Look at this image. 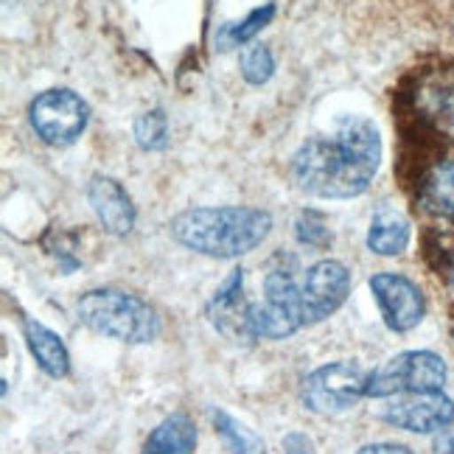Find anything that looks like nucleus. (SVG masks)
Wrapping results in <instances>:
<instances>
[{"label": "nucleus", "mask_w": 454, "mask_h": 454, "mask_svg": "<svg viewBox=\"0 0 454 454\" xmlns=\"http://www.w3.org/2000/svg\"><path fill=\"white\" fill-rule=\"evenodd\" d=\"M351 270L342 261L325 258L309 267L306 281L301 286L303 294V317L306 323H323L331 314H337L351 294Z\"/></svg>", "instance_id": "9d476101"}, {"label": "nucleus", "mask_w": 454, "mask_h": 454, "mask_svg": "<svg viewBox=\"0 0 454 454\" xmlns=\"http://www.w3.org/2000/svg\"><path fill=\"white\" fill-rule=\"evenodd\" d=\"M410 219L395 207H379L368 227V250L376 255H398L410 244Z\"/></svg>", "instance_id": "dca6fc26"}, {"label": "nucleus", "mask_w": 454, "mask_h": 454, "mask_svg": "<svg viewBox=\"0 0 454 454\" xmlns=\"http://www.w3.org/2000/svg\"><path fill=\"white\" fill-rule=\"evenodd\" d=\"M207 320L231 342H253L250 331V301L244 298V275L241 270H233L227 281L214 292L207 303Z\"/></svg>", "instance_id": "9b49d317"}, {"label": "nucleus", "mask_w": 454, "mask_h": 454, "mask_svg": "<svg viewBox=\"0 0 454 454\" xmlns=\"http://www.w3.org/2000/svg\"><path fill=\"white\" fill-rule=\"evenodd\" d=\"M197 424L188 412H174L157 424L144 441L141 454H194Z\"/></svg>", "instance_id": "4468645a"}, {"label": "nucleus", "mask_w": 454, "mask_h": 454, "mask_svg": "<svg viewBox=\"0 0 454 454\" xmlns=\"http://www.w3.org/2000/svg\"><path fill=\"white\" fill-rule=\"evenodd\" d=\"M356 454H415V451L398 443H373V446H362Z\"/></svg>", "instance_id": "5701e85b"}, {"label": "nucleus", "mask_w": 454, "mask_h": 454, "mask_svg": "<svg viewBox=\"0 0 454 454\" xmlns=\"http://www.w3.org/2000/svg\"><path fill=\"white\" fill-rule=\"evenodd\" d=\"M275 74V59L267 45H250L241 54V76L247 84H264Z\"/></svg>", "instance_id": "6ab92c4d"}, {"label": "nucleus", "mask_w": 454, "mask_h": 454, "mask_svg": "<svg viewBox=\"0 0 454 454\" xmlns=\"http://www.w3.org/2000/svg\"><path fill=\"white\" fill-rule=\"evenodd\" d=\"M87 200L98 219V224L113 236H127L135 227V205L132 197L127 194V188L118 180L107 177V174H96L87 183Z\"/></svg>", "instance_id": "f8f14e48"}, {"label": "nucleus", "mask_w": 454, "mask_h": 454, "mask_svg": "<svg viewBox=\"0 0 454 454\" xmlns=\"http://www.w3.org/2000/svg\"><path fill=\"white\" fill-rule=\"evenodd\" d=\"M371 373L359 362L340 359L323 364L303 379L301 398L306 410L317 415H340L359 404V398L368 395Z\"/></svg>", "instance_id": "20e7f679"}, {"label": "nucleus", "mask_w": 454, "mask_h": 454, "mask_svg": "<svg viewBox=\"0 0 454 454\" xmlns=\"http://www.w3.org/2000/svg\"><path fill=\"white\" fill-rule=\"evenodd\" d=\"M301 325L303 317V294L294 284L292 272L272 270L264 278V301L250 303V331L255 340H286Z\"/></svg>", "instance_id": "39448f33"}, {"label": "nucleus", "mask_w": 454, "mask_h": 454, "mask_svg": "<svg viewBox=\"0 0 454 454\" xmlns=\"http://www.w3.org/2000/svg\"><path fill=\"white\" fill-rule=\"evenodd\" d=\"M275 17V4H264V6H258L253 9L247 17H244L241 23H233V26H227V40H231L233 45H244V43H250L255 34L270 26V20Z\"/></svg>", "instance_id": "412c9836"}, {"label": "nucleus", "mask_w": 454, "mask_h": 454, "mask_svg": "<svg viewBox=\"0 0 454 454\" xmlns=\"http://www.w3.org/2000/svg\"><path fill=\"white\" fill-rule=\"evenodd\" d=\"M168 233L191 253L207 258H241L267 241L272 233V216L247 205L188 207L168 222Z\"/></svg>", "instance_id": "f03ea898"}, {"label": "nucleus", "mask_w": 454, "mask_h": 454, "mask_svg": "<svg viewBox=\"0 0 454 454\" xmlns=\"http://www.w3.org/2000/svg\"><path fill=\"white\" fill-rule=\"evenodd\" d=\"M28 121L43 144L65 149L76 144L87 129L90 107L79 93L67 90V87H54L28 104Z\"/></svg>", "instance_id": "0eeeda50"}, {"label": "nucleus", "mask_w": 454, "mask_h": 454, "mask_svg": "<svg viewBox=\"0 0 454 454\" xmlns=\"http://www.w3.org/2000/svg\"><path fill=\"white\" fill-rule=\"evenodd\" d=\"M135 141L146 152H160L168 144V118L163 110H149L135 121Z\"/></svg>", "instance_id": "a211bd4d"}, {"label": "nucleus", "mask_w": 454, "mask_h": 454, "mask_svg": "<svg viewBox=\"0 0 454 454\" xmlns=\"http://www.w3.org/2000/svg\"><path fill=\"white\" fill-rule=\"evenodd\" d=\"M371 292L381 309V317L387 323L390 331L404 334L415 325H421L427 314V301L424 292L415 281H410L401 272H376L371 278Z\"/></svg>", "instance_id": "1a4fd4ad"}, {"label": "nucleus", "mask_w": 454, "mask_h": 454, "mask_svg": "<svg viewBox=\"0 0 454 454\" xmlns=\"http://www.w3.org/2000/svg\"><path fill=\"white\" fill-rule=\"evenodd\" d=\"M418 200L429 214L454 219V157H443L427 166L418 183Z\"/></svg>", "instance_id": "2eb2a0df"}, {"label": "nucleus", "mask_w": 454, "mask_h": 454, "mask_svg": "<svg viewBox=\"0 0 454 454\" xmlns=\"http://www.w3.org/2000/svg\"><path fill=\"white\" fill-rule=\"evenodd\" d=\"M23 340L28 345V351L34 356V362L40 364V371L51 379H65L71 373V354L62 342V337L57 331H51L48 325H43L40 320H23Z\"/></svg>", "instance_id": "ddd939ff"}, {"label": "nucleus", "mask_w": 454, "mask_h": 454, "mask_svg": "<svg viewBox=\"0 0 454 454\" xmlns=\"http://www.w3.org/2000/svg\"><path fill=\"white\" fill-rule=\"evenodd\" d=\"M211 418H214V427L219 432L227 454H267L264 441H261L247 424H241L239 418H233L231 412L214 410Z\"/></svg>", "instance_id": "f3484780"}, {"label": "nucleus", "mask_w": 454, "mask_h": 454, "mask_svg": "<svg viewBox=\"0 0 454 454\" xmlns=\"http://www.w3.org/2000/svg\"><path fill=\"white\" fill-rule=\"evenodd\" d=\"M284 454H314V443L306 432H289L281 441Z\"/></svg>", "instance_id": "4be33fe9"}, {"label": "nucleus", "mask_w": 454, "mask_h": 454, "mask_svg": "<svg viewBox=\"0 0 454 454\" xmlns=\"http://www.w3.org/2000/svg\"><path fill=\"white\" fill-rule=\"evenodd\" d=\"M294 236H298L301 244H306V247H314V250H325L328 244H331L328 222L317 211H301V216L294 219Z\"/></svg>", "instance_id": "aec40b11"}, {"label": "nucleus", "mask_w": 454, "mask_h": 454, "mask_svg": "<svg viewBox=\"0 0 454 454\" xmlns=\"http://www.w3.org/2000/svg\"><path fill=\"white\" fill-rule=\"evenodd\" d=\"M434 451H438V454H454V429L451 427L438 432V438H434Z\"/></svg>", "instance_id": "b1692460"}, {"label": "nucleus", "mask_w": 454, "mask_h": 454, "mask_svg": "<svg viewBox=\"0 0 454 454\" xmlns=\"http://www.w3.org/2000/svg\"><path fill=\"white\" fill-rule=\"evenodd\" d=\"M379 415L384 424H390L395 429L429 434L454 424V401L441 390L401 393V395H390Z\"/></svg>", "instance_id": "6e6552de"}, {"label": "nucleus", "mask_w": 454, "mask_h": 454, "mask_svg": "<svg viewBox=\"0 0 454 454\" xmlns=\"http://www.w3.org/2000/svg\"><path fill=\"white\" fill-rule=\"evenodd\" d=\"M451 289H454V264H451Z\"/></svg>", "instance_id": "393cba45"}, {"label": "nucleus", "mask_w": 454, "mask_h": 454, "mask_svg": "<svg viewBox=\"0 0 454 454\" xmlns=\"http://www.w3.org/2000/svg\"><path fill=\"white\" fill-rule=\"evenodd\" d=\"M449 379L446 362L432 351H404L395 354L371 373L368 395L390 398L401 393H432L443 390Z\"/></svg>", "instance_id": "423d86ee"}, {"label": "nucleus", "mask_w": 454, "mask_h": 454, "mask_svg": "<svg viewBox=\"0 0 454 454\" xmlns=\"http://www.w3.org/2000/svg\"><path fill=\"white\" fill-rule=\"evenodd\" d=\"M381 166V137L373 121L342 115L334 135H317L292 154L298 191L317 200H354L371 188Z\"/></svg>", "instance_id": "f257e3e1"}, {"label": "nucleus", "mask_w": 454, "mask_h": 454, "mask_svg": "<svg viewBox=\"0 0 454 454\" xmlns=\"http://www.w3.org/2000/svg\"><path fill=\"white\" fill-rule=\"evenodd\" d=\"M76 317L101 337L127 345H146L160 334L157 311L124 289H90L76 301Z\"/></svg>", "instance_id": "7ed1b4c3"}]
</instances>
